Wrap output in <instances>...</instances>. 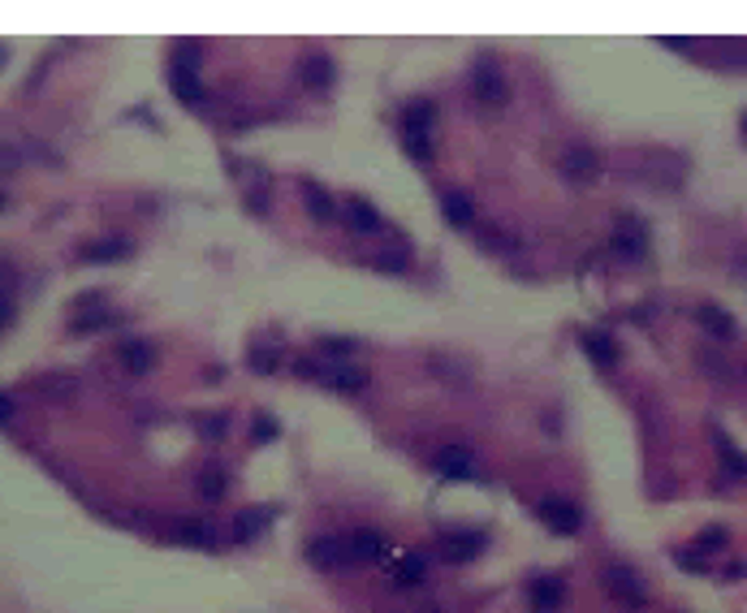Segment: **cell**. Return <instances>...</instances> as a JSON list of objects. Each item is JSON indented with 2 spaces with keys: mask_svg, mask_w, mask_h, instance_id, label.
<instances>
[{
  "mask_svg": "<svg viewBox=\"0 0 747 613\" xmlns=\"http://www.w3.org/2000/svg\"><path fill=\"white\" fill-rule=\"evenodd\" d=\"M471 83H476V99H484L492 108H501L506 99H510V83H506V74L497 69V61H476V74H471Z\"/></svg>",
  "mask_w": 747,
  "mask_h": 613,
  "instance_id": "6da1fadb",
  "label": "cell"
},
{
  "mask_svg": "<svg viewBox=\"0 0 747 613\" xmlns=\"http://www.w3.org/2000/svg\"><path fill=\"white\" fill-rule=\"evenodd\" d=\"M540 518L549 523L553 531H562V536H575L584 527V510L575 501H566V497H545L540 501Z\"/></svg>",
  "mask_w": 747,
  "mask_h": 613,
  "instance_id": "7a4b0ae2",
  "label": "cell"
},
{
  "mask_svg": "<svg viewBox=\"0 0 747 613\" xmlns=\"http://www.w3.org/2000/svg\"><path fill=\"white\" fill-rule=\"evenodd\" d=\"M605 587L614 592L622 605H631V609H640V605H644V583L635 579L626 566H609V570H605Z\"/></svg>",
  "mask_w": 747,
  "mask_h": 613,
  "instance_id": "3957f363",
  "label": "cell"
},
{
  "mask_svg": "<svg viewBox=\"0 0 747 613\" xmlns=\"http://www.w3.org/2000/svg\"><path fill=\"white\" fill-rule=\"evenodd\" d=\"M117 358H122V367H126V372H138V376L156 367V350H152L143 337H126V342L117 346Z\"/></svg>",
  "mask_w": 747,
  "mask_h": 613,
  "instance_id": "277c9868",
  "label": "cell"
},
{
  "mask_svg": "<svg viewBox=\"0 0 747 613\" xmlns=\"http://www.w3.org/2000/svg\"><path fill=\"white\" fill-rule=\"evenodd\" d=\"M385 553V536L381 531H355V536H346V562L358 566V562H376Z\"/></svg>",
  "mask_w": 747,
  "mask_h": 613,
  "instance_id": "5b68a950",
  "label": "cell"
},
{
  "mask_svg": "<svg viewBox=\"0 0 747 613\" xmlns=\"http://www.w3.org/2000/svg\"><path fill=\"white\" fill-rule=\"evenodd\" d=\"M436 467H441V475H450V480H471V475H476V458H471V450H462V445H445L441 458H436Z\"/></svg>",
  "mask_w": 747,
  "mask_h": 613,
  "instance_id": "8992f818",
  "label": "cell"
},
{
  "mask_svg": "<svg viewBox=\"0 0 747 613\" xmlns=\"http://www.w3.org/2000/svg\"><path fill=\"white\" fill-rule=\"evenodd\" d=\"M480 549H484V536H476V531H462V536L441 540V557L445 562H471V557H480Z\"/></svg>",
  "mask_w": 747,
  "mask_h": 613,
  "instance_id": "52a82bcc",
  "label": "cell"
},
{
  "mask_svg": "<svg viewBox=\"0 0 747 613\" xmlns=\"http://www.w3.org/2000/svg\"><path fill=\"white\" fill-rule=\"evenodd\" d=\"M614 247L622 251V255H644V247H649V233H644V225H640L635 216H626V221L614 229Z\"/></svg>",
  "mask_w": 747,
  "mask_h": 613,
  "instance_id": "ba28073f",
  "label": "cell"
},
{
  "mask_svg": "<svg viewBox=\"0 0 747 613\" xmlns=\"http://www.w3.org/2000/svg\"><path fill=\"white\" fill-rule=\"evenodd\" d=\"M562 173H566L570 182L596 177V173H601V161H596V152H587V147H570V152L562 156Z\"/></svg>",
  "mask_w": 747,
  "mask_h": 613,
  "instance_id": "9c48e42d",
  "label": "cell"
},
{
  "mask_svg": "<svg viewBox=\"0 0 747 613\" xmlns=\"http://www.w3.org/2000/svg\"><path fill=\"white\" fill-rule=\"evenodd\" d=\"M562 601H566V583L557 579V575L531 583V605H536V609L553 613V609H562Z\"/></svg>",
  "mask_w": 747,
  "mask_h": 613,
  "instance_id": "30bf717a",
  "label": "cell"
},
{
  "mask_svg": "<svg viewBox=\"0 0 747 613\" xmlns=\"http://www.w3.org/2000/svg\"><path fill=\"white\" fill-rule=\"evenodd\" d=\"M78 255L87 263H104V259H126L130 255V242L126 238H99V242H87Z\"/></svg>",
  "mask_w": 747,
  "mask_h": 613,
  "instance_id": "8fae6325",
  "label": "cell"
},
{
  "mask_svg": "<svg viewBox=\"0 0 747 613\" xmlns=\"http://www.w3.org/2000/svg\"><path fill=\"white\" fill-rule=\"evenodd\" d=\"M696 320L704 324V328H709L713 337H726V342H730V337L739 333V324H735V316H730V311H721V307H713V303H704V307L696 311Z\"/></svg>",
  "mask_w": 747,
  "mask_h": 613,
  "instance_id": "7c38bea8",
  "label": "cell"
},
{
  "mask_svg": "<svg viewBox=\"0 0 747 613\" xmlns=\"http://www.w3.org/2000/svg\"><path fill=\"white\" fill-rule=\"evenodd\" d=\"M346 216H350V225L358 233H381L385 221H381V212L372 208V203H363V199H346Z\"/></svg>",
  "mask_w": 747,
  "mask_h": 613,
  "instance_id": "4fadbf2b",
  "label": "cell"
},
{
  "mask_svg": "<svg viewBox=\"0 0 747 613\" xmlns=\"http://www.w3.org/2000/svg\"><path fill=\"white\" fill-rule=\"evenodd\" d=\"M320 381H328L333 389H346V393H355V389H367V372H363V367H346V363H337V367L320 372Z\"/></svg>",
  "mask_w": 747,
  "mask_h": 613,
  "instance_id": "5bb4252c",
  "label": "cell"
},
{
  "mask_svg": "<svg viewBox=\"0 0 747 613\" xmlns=\"http://www.w3.org/2000/svg\"><path fill=\"white\" fill-rule=\"evenodd\" d=\"M311 562H316V566H350V562H346V540H333V536L316 540V545H311Z\"/></svg>",
  "mask_w": 747,
  "mask_h": 613,
  "instance_id": "9a60e30c",
  "label": "cell"
},
{
  "mask_svg": "<svg viewBox=\"0 0 747 613\" xmlns=\"http://www.w3.org/2000/svg\"><path fill=\"white\" fill-rule=\"evenodd\" d=\"M268 523H272V510H247V515H238V523H233V536H238V540H251V536H260Z\"/></svg>",
  "mask_w": 747,
  "mask_h": 613,
  "instance_id": "2e32d148",
  "label": "cell"
},
{
  "mask_svg": "<svg viewBox=\"0 0 747 613\" xmlns=\"http://www.w3.org/2000/svg\"><path fill=\"white\" fill-rule=\"evenodd\" d=\"M393 583H397V587H415V583H423V557H402V562L393 566Z\"/></svg>",
  "mask_w": 747,
  "mask_h": 613,
  "instance_id": "e0dca14e",
  "label": "cell"
},
{
  "mask_svg": "<svg viewBox=\"0 0 747 613\" xmlns=\"http://www.w3.org/2000/svg\"><path fill=\"white\" fill-rule=\"evenodd\" d=\"M584 350H587V355H592V358H596L601 367H609V363H614V358H617L614 342H609V337H601V333H587V337H584Z\"/></svg>",
  "mask_w": 747,
  "mask_h": 613,
  "instance_id": "ac0fdd59",
  "label": "cell"
},
{
  "mask_svg": "<svg viewBox=\"0 0 747 613\" xmlns=\"http://www.w3.org/2000/svg\"><path fill=\"white\" fill-rule=\"evenodd\" d=\"M173 531H177L186 545H203V549L212 545V527H208V523H173Z\"/></svg>",
  "mask_w": 747,
  "mask_h": 613,
  "instance_id": "d6986e66",
  "label": "cell"
},
{
  "mask_svg": "<svg viewBox=\"0 0 747 613\" xmlns=\"http://www.w3.org/2000/svg\"><path fill=\"white\" fill-rule=\"evenodd\" d=\"M31 389L48 393V397H69V393H74V381H69V376H35Z\"/></svg>",
  "mask_w": 747,
  "mask_h": 613,
  "instance_id": "ffe728a7",
  "label": "cell"
},
{
  "mask_svg": "<svg viewBox=\"0 0 747 613\" xmlns=\"http://www.w3.org/2000/svg\"><path fill=\"white\" fill-rule=\"evenodd\" d=\"M445 216L454 221V225H471V199L467 194H445Z\"/></svg>",
  "mask_w": 747,
  "mask_h": 613,
  "instance_id": "44dd1931",
  "label": "cell"
},
{
  "mask_svg": "<svg viewBox=\"0 0 747 613\" xmlns=\"http://www.w3.org/2000/svg\"><path fill=\"white\" fill-rule=\"evenodd\" d=\"M108 324H122V316L99 307L96 316H78V320H74V333H91V328H108Z\"/></svg>",
  "mask_w": 747,
  "mask_h": 613,
  "instance_id": "7402d4cb",
  "label": "cell"
},
{
  "mask_svg": "<svg viewBox=\"0 0 747 613\" xmlns=\"http://www.w3.org/2000/svg\"><path fill=\"white\" fill-rule=\"evenodd\" d=\"M169 74H173V83H177V96H182V99H199V83H195V74H191L186 65H173Z\"/></svg>",
  "mask_w": 747,
  "mask_h": 613,
  "instance_id": "603a6c76",
  "label": "cell"
},
{
  "mask_svg": "<svg viewBox=\"0 0 747 613\" xmlns=\"http://www.w3.org/2000/svg\"><path fill=\"white\" fill-rule=\"evenodd\" d=\"M721 545H726V531H721V527H704V531H700V540H696V553L704 557V553H717Z\"/></svg>",
  "mask_w": 747,
  "mask_h": 613,
  "instance_id": "cb8c5ba5",
  "label": "cell"
},
{
  "mask_svg": "<svg viewBox=\"0 0 747 613\" xmlns=\"http://www.w3.org/2000/svg\"><path fill=\"white\" fill-rule=\"evenodd\" d=\"M307 203H311V212H316V216H333V203L325 199V191H316V186H311V191H307Z\"/></svg>",
  "mask_w": 747,
  "mask_h": 613,
  "instance_id": "d4e9b609",
  "label": "cell"
},
{
  "mask_svg": "<svg viewBox=\"0 0 747 613\" xmlns=\"http://www.w3.org/2000/svg\"><path fill=\"white\" fill-rule=\"evenodd\" d=\"M199 488H203L208 497H221V488H225V480H221L216 471H203V475H199Z\"/></svg>",
  "mask_w": 747,
  "mask_h": 613,
  "instance_id": "484cf974",
  "label": "cell"
},
{
  "mask_svg": "<svg viewBox=\"0 0 747 613\" xmlns=\"http://www.w3.org/2000/svg\"><path fill=\"white\" fill-rule=\"evenodd\" d=\"M272 432H277V428H272V423H268V420H256V441H268Z\"/></svg>",
  "mask_w": 747,
  "mask_h": 613,
  "instance_id": "4316f807",
  "label": "cell"
},
{
  "mask_svg": "<svg viewBox=\"0 0 747 613\" xmlns=\"http://www.w3.org/2000/svg\"><path fill=\"white\" fill-rule=\"evenodd\" d=\"M9 420H13V402L0 393V423H9Z\"/></svg>",
  "mask_w": 747,
  "mask_h": 613,
  "instance_id": "83f0119b",
  "label": "cell"
},
{
  "mask_svg": "<svg viewBox=\"0 0 747 613\" xmlns=\"http://www.w3.org/2000/svg\"><path fill=\"white\" fill-rule=\"evenodd\" d=\"M743 138H747V113H743Z\"/></svg>",
  "mask_w": 747,
  "mask_h": 613,
  "instance_id": "f1b7e54d",
  "label": "cell"
},
{
  "mask_svg": "<svg viewBox=\"0 0 747 613\" xmlns=\"http://www.w3.org/2000/svg\"><path fill=\"white\" fill-rule=\"evenodd\" d=\"M0 203H4V194H0Z\"/></svg>",
  "mask_w": 747,
  "mask_h": 613,
  "instance_id": "f546056e",
  "label": "cell"
}]
</instances>
